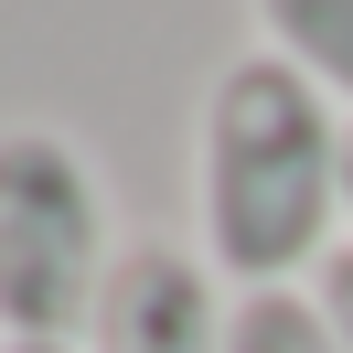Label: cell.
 <instances>
[{
    "instance_id": "cell-1",
    "label": "cell",
    "mask_w": 353,
    "mask_h": 353,
    "mask_svg": "<svg viewBox=\"0 0 353 353\" xmlns=\"http://www.w3.org/2000/svg\"><path fill=\"white\" fill-rule=\"evenodd\" d=\"M353 118L279 54H236L193 118V225L225 289H300L343 246Z\"/></svg>"
},
{
    "instance_id": "cell-2",
    "label": "cell",
    "mask_w": 353,
    "mask_h": 353,
    "mask_svg": "<svg viewBox=\"0 0 353 353\" xmlns=\"http://www.w3.org/2000/svg\"><path fill=\"white\" fill-rule=\"evenodd\" d=\"M108 182L65 129H0V343H86L108 289Z\"/></svg>"
},
{
    "instance_id": "cell-3",
    "label": "cell",
    "mask_w": 353,
    "mask_h": 353,
    "mask_svg": "<svg viewBox=\"0 0 353 353\" xmlns=\"http://www.w3.org/2000/svg\"><path fill=\"white\" fill-rule=\"evenodd\" d=\"M225 310H236V289L203 268V246L139 236L118 246L108 289H97L86 353H225Z\"/></svg>"
},
{
    "instance_id": "cell-4",
    "label": "cell",
    "mask_w": 353,
    "mask_h": 353,
    "mask_svg": "<svg viewBox=\"0 0 353 353\" xmlns=\"http://www.w3.org/2000/svg\"><path fill=\"white\" fill-rule=\"evenodd\" d=\"M257 32H268L279 65H300L353 118V0H257Z\"/></svg>"
},
{
    "instance_id": "cell-5",
    "label": "cell",
    "mask_w": 353,
    "mask_h": 353,
    "mask_svg": "<svg viewBox=\"0 0 353 353\" xmlns=\"http://www.w3.org/2000/svg\"><path fill=\"white\" fill-rule=\"evenodd\" d=\"M225 353H343V332L321 321L310 289H236V310H225Z\"/></svg>"
},
{
    "instance_id": "cell-6",
    "label": "cell",
    "mask_w": 353,
    "mask_h": 353,
    "mask_svg": "<svg viewBox=\"0 0 353 353\" xmlns=\"http://www.w3.org/2000/svg\"><path fill=\"white\" fill-rule=\"evenodd\" d=\"M310 300H321V321H332V332H343V353H353V236H343V246H332V257H321V268H310Z\"/></svg>"
},
{
    "instance_id": "cell-7",
    "label": "cell",
    "mask_w": 353,
    "mask_h": 353,
    "mask_svg": "<svg viewBox=\"0 0 353 353\" xmlns=\"http://www.w3.org/2000/svg\"><path fill=\"white\" fill-rule=\"evenodd\" d=\"M0 353H86V343H0Z\"/></svg>"
},
{
    "instance_id": "cell-8",
    "label": "cell",
    "mask_w": 353,
    "mask_h": 353,
    "mask_svg": "<svg viewBox=\"0 0 353 353\" xmlns=\"http://www.w3.org/2000/svg\"><path fill=\"white\" fill-rule=\"evenodd\" d=\"M343 225H353V139H343Z\"/></svg>"
}]
</instances>
